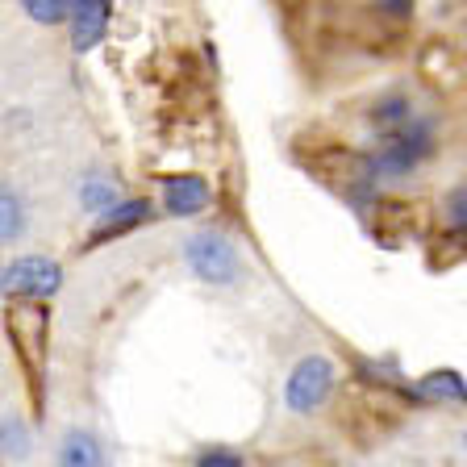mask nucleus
<instances>
[{
  "label": "nucleus",
  "mask_w": 467,
  "mask_h": 467,
  "mask_svg": "<svg viewBox=\"0 0 467 467\" xmlns=\"http://www.w3.org/2000/svg\"><path fill=\"white\" fill-rule=\"evenodd\" d=\"M184 263L188 272L209 288H234L246 275V254L238 251L230 234L213 230V225H201L184 238Z\"/></svg>",
  "instance_id": "f257e3e1"
},
{
  "label": "nucleus",
  "mask_w": 467,
  "mask_h": 467,
  "mask_svg": "<svg viewBox=\"0 0 467 467\" xmlns=\"http://www.w3.org/2000/svg\"><path fill=\"white\" fill-rule=\"evenodd\" d=\"M338 363L326 355V350H309L288 368L284 376V409L292 418H313L330 405L334 389H338Z\"/></svg>",
  "instance_id": "f03ea898"
},
{
  "label": "nucleus",
  "mask_w": 467,
  "mask_h": 467,
  "mask_svg": "<svg viewBox=\"0 0 467 467\" xmlns=\"http://www.w3.org/2000/svg\"><path fill=\"white\" fill-rule=\"evenodd\" d=\"M430 150H434V126L426 117H418L376 146V155L368 159V180H405L426 163Z\"/></svg>",
  "instance_id": "7ed1b4c3"
},
{
  "label": "nucleus",
  "mask_w": 467,
  "mask_h": 467,
  "mask_svg": "<svg viewBox=\"0 0 467 467\" xmlns=\"http://www.w3.org/2000/svg\"><path fill=\"white\" fill-rule=\"evenodd\" d=\"M63 288V267L50 254H21L5 267V292L21 301H50Z\"/></svg>",
  "instance_id": "20e7f679"
},
{
  "label": "nucleus",
  "mask_w": 467,
  "mask_h": 467,
  "mask_svg": "<svg viewBox=\"0 0 467 467\" xmlns=\"http://www.w3.org/2000/svg\"><path fill=\"white\" fill-rule=\"evenodd\" d=\"M163 213L171 217H196L204 209V204L213 201V188H209V180L204 175H167L163 180Z\"/></svg>",
  "instance_id": "39448f33"
},
{
  "label": "nucleus",
  "mask_w": 467,
  "mask_h": 467,
  "mask_svg": "<svg viewBox=\"0 0 467 467\" xmlns=\"http://www.w3.org/2000/svg\"><path fill=\"white\" fill-rule=\"evenodd\" d=\"M76 204L84 209L88 217H109L117 204H126V192L113 180V171H84L76 180Z\"/></svg>",
  "instance_id": "423d86ee"
},
{
  "label": "nucleus",
  "mask_w": 467,
  "mask_h": 467,
  "mask_svg": "<svg viewBox=\"0 0 467 467\" xmlns=\"http://www.w3.org/2000/svg\"><path fill=\"white\" fill-rule=\"evenodd\" d=\"M55 467H109V459L92 430L67 426L55 442Z\"/></svg>",
  "instance_id": "0eeeda50"
},
{
  "label": "nucleus",
  "mask_w": 467,
  "mask_h": 467,
  "mask_svg": "<svg viewBox=\"0 0 467 467\" xmlns=\"http://www.w3.org/2000/svg\"><path fill=\"white\" fill-rule=\"evenodd\" d=\"M71 47L84 55V50H92L100 38H105L109 29V5L105 0H76V9H71Z\"/></svg>",
  "instance_id": "6e6552de"
},
{
  "label": "nucleus",
  "mask_w": 467,
  "mask_h": 467,
  "mask_svg": "<svg viewBox=\"0 0 467 467\" xmlns=\"http://www.w3.org/2000/svg\"><path fill=\"white\" fill-rule=\"evenodd\" d=\"M146 217H150V201H126V204H117L113 213L100 217L97 230L88 234V246H97V243H105V238H117V234L134 230V225L146 222Z\"/></svg>",
  "instance_id": "1a4fd4ad"
},
{
  "label": "nucleus",
  "mask_w": 467,
  "mask_h": 467,
  "mask_svg": "<svg viewBox=\"0 0 467 467\" xmlns=\"http://www.w3.org/2000/svg\"><path fill=\"white\" fill-rule=\"evenodd\" d=\"M409 121H418V113H413V105H409V97H384V100L371 105V126H376L384 138L397 134V130H405Z\"/></svg>",
  "instance_id": "9d476101"
},
{
  "label": "nucleus",
  "mask_w": 467,
  "mask_h": 467,
  "mask_svg": "<svg viewBox=\"0 0 467 467\" xmlns=\"http://www.w3.org/2000/svg\"><path fill=\"white\" fill-rule=\"evenodd\" d=\"M21 234H26V201H21L17 188L5 184V196H0V238L21 243Z\"/></svg>",
  "instance_id": "9b49d317"
},
{
  "label": "nucleus",
  "mask_w": 467,
  "mask_h": 467,
  "mask_svg": "<svg viewBox=\"0 0 467 467\" xmlns=\"http://www.w3.org/2000/svg\"><path fill=\"white\" fill-rule=\"evenodd\" d=\"M34 438H29V426L21 421L17 409H5V459H26Z\"/></svg>",
  "instance_id": "f8f14e48"
},
{
  "label": "nucleus",
  "mask_w": 467,
  "mask_h": 467,
  "mask_svg": "<svg viewBox=\"0 0 467 467\" xmlns=\"http://www.w3.org/2000/svg\"><path fill=\"white\" fill-rule=\"evenodd\" d=\"M421 392L426 397H442V400H467V384L459 371H434V376L421 379Z\"/></svg>",
  "instance_id": "ddd939ff"
},
{
  "label": "nucleus",
  "mask_w": 467,
  "mask_h": 467,
  "mask_svg": "<svg viewBox=\"0 0 467 467\" xmlns=\"http://www.w3.org/2000/svg\"><path fill=\"white\" fill-rule=\"evenodd\" d=\"M29 21H42V26H58V21H71L76 0H26L21 5Z\"/></svg>",
  "instance_id": "4468645a"
},
{
  "label": "nucleus",
  "mask_w": 467,
  "mask_h": 467,
  "mask_svg": "<svg viewBox=\"0 0 467 467\" xmlns=\"http://www.w3.org/2000/svg\"><path fill=\"white\" fill-rule=\"evenodd\" d=\"M192 467H246V455L234 447H201L192 455Z\"/></svg>",
  "instance_id": "2eb2a0df"
},
{
  "label": "nucleus",
  "mask_w": 467,
  "mask_h": 467,
  "mask_svg": "<svg viewBox=\"0 0 467 467\" xmlns=\"http://www.w3.org/2000/svg\"><path fill=\"white\" fill-rule=\"evenodd\" d=\"M442 217H447L451 225H459V230H467V180L442 196Z\"/></svg>",
  "instance_id": "dca6fc26"
},
{
  "label": "nucleus",
  "mask_w": 467,
  "mask_h": 467,
  "mask_svg": "<svg viewBox=\"0 0 467 467\" xmlns=\"http://www.w3.org/2000/svg\"><path fill=\"white\" fill-rule=\"evenodd\" d=\"M459 442H463V455H467V430H463V438H459Z\"/></svg>",
  "instance_id": "f3484780"
}]
</instances>
